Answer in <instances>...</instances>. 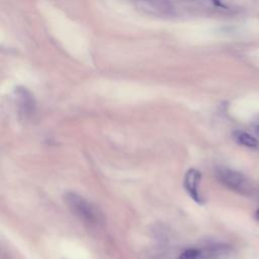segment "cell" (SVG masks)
<instances>
[{"instance_id": "5b68a950", "label": "cell", "mask_w": 259, "mask_h": 259, "mask_svg": "<svg viewBox=\"0 0 259 259\" xmlns=\"http://www.w3.org/2000/svg\"><path fill=\"white\" fill-rule=\"evenodd\" d=\"M233 137H234V140L244 146V147H247V148H256L258 146V142L257 140L251 136L250 134L246 133V132H243V131H236L233 133Z\"/></svg>"}, {"instance_id": "52a82bcc", "label": "cell", "mask_w": 259, "mask_h": 259, "mask_svg": "<svg viewBox=\"0 0 259 259\" xmlns=\"http://www.w3.org/2000/svg\"><path fill=\"white\" fill-rule=\"evenodd\" d=\"M255 132L257 133V135L259 136V124H257L256 126H255Z\"/></svg>"}, {"instance_id": "3957f363", "label": "cell", "mask_w": 259, "mask_h": 259, "mask_svg": "<svg viewBox=\"0 0 259 259\" xmlns=\"http://www.w3.org/2000/svg\"><path fill=\"white\" fill-rule=\"evenodd\" d=\"M201 173L195 168H189L184 175L183 186L188 195L198 204H202V197L199 193Z\"/></svg>"}, {"instance_id": "6da1fadb", "label": "cell", "mask_w": 259, "mask_h": 259, "mask_svg": "<svg viewBox=\"0 0 259 259\" xmlns=\"http://www.w3.org/2000/svg\"><path fill=\"white\" fill-rule=\"evenodd\" d=\"M63 198L69 210L85 223L99 224L103 221L102 213L99 209L79 193L75 191H67Z\"/></svg>"}, {"instance_id": "8992f818", "label": "cell", "mask_w": 259, "mask_h": 259, "mask_svg": "<svg viewBox=\"0 0 259 259\" xmlns=\"http://www.w3.org/2000/svg\"><path fill=\"white\" fill-rule=\"evenodd\" d=\"M206 255V251H202L197 248H188L182 251L177 259H204Z\"/></svg>"}, {"instance_id": "277c9868", "label": "cell", "mask_w": 259, "mask_h": 259, "mask_svg": "<svg viewBox=\"0 0 259 259\" xmlns=\"http://www.w3.org/2000/svg\"><path fill=\"white\" fill-rule=\"evenodd\" d=\"M17 97L20 111L24 116H30L34 111V100L31 94L26 89H18Z\"/></svg>"}, {"instance_id": "ba28073f", "label": "cell", "mask_w": 259, "mask_h": 259, "mask_svg": "<svg viewBox=\"0 0 259 259\" xmlns=\"http://www.w3.org/2000/svg\"><path fill=\"white\" fill-rule=\"evenodd\" d=\"M256 218L259 220V208H258L257 211H256Z\"/></svg>"}, {"instance_id": "7a4b0ae2", "label": "cell", "mask_w": 259, "mask_h": 259, "mask_svg": "<svg viewBox=\"0 0 259 259\" xmlns=\"http://www.w3.org/2000/svg\"><path fill=\"white\" fill-rule=\"evenodd\" d=\"M217 176L225 186L236 192L245 194L249 191V183L246 177L238 171L221 167L217 169Z\"/></svg>"}]
</instances>
